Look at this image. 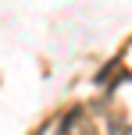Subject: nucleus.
Returning <instances> with one entry per match:
<instances>
[{"instance_id": "1", "label": "nucleus", "mask_w": 132, "mask_h": 135, "mask_svg": "<svg viewBox=\"0 0 132 135\" xmlns=\"http://www.w3.org/2000/svg\"><path fill=\"white\" fill-rule=\"evenodd\" d=\"M107 135H132V128H129V124H121L118 117H111V121H107Z\"/></svg>"}]
</instances>
